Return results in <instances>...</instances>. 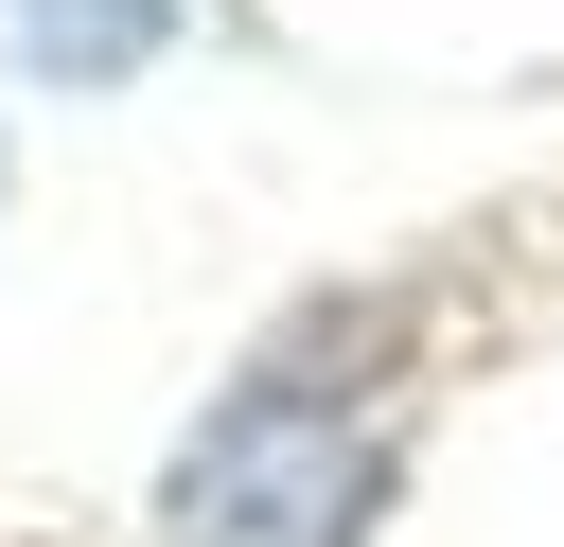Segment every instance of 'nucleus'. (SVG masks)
<instances>
[{
	"instance_id": "2",
	"label": "nucleus",
	"mask_w": 564,
	"mask_h": 547,
	"mask_svg": "<svg viewBox=\"0 0 564 547\" xmlns=\"http://www.w3.org/2000/svg\"><path fill=\"white\" fill-rule=\"evenodd\" d=\"M176 35V0H18V53L53 71V88H106V71H141Z\"/></svg>"
},
{
	"instance_id": "1",
	"label": "nucleus",
	"mask_w": 564,
	"mask_h": 547,
	"mask_svg": "<svg viewBox=\"0 0 564 547\" xmlns=\"http://www.w3.org/2000/svg\"><path fill=\"white\" fill-rule=\"evenodd\" d=\"M370 476H388L370 406L317 388L300 353H264V371L194 423V459H176V494H159V547H352V529H370Z\"/></svg>"
}]
</instances>
